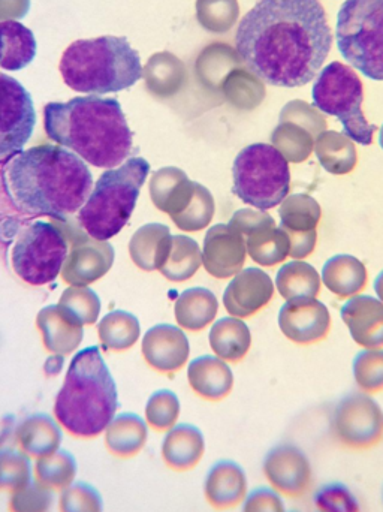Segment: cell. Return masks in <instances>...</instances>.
I'll return each mask as SVG.
<instances>
[{
	"label": "cell",
	"instance_id": "8fae6325",
	"mask_svg": "<svg viewBox=\"0 0 383 512\" xmlns=\"http://www.w3.org/2000/svg\"><path fill=\"white\" fill-rule=\"evenodd\" d=\"M330 433L340 447L370 451L383 442V409L378 400L363 391L346 394L334 406Z\"/></svg>",
	"mask_w": 383,
	"mask_h": 512
},
{
	"label": "cell",
	"instance_id": "f1b7e54d",
	"mask_svg": "<svg viewBox=\"0 0 383 512\" xmlns=\"http://www.w3.org/2000/svg\"><path fill=\"white\" fill-rule=\"evenodd\" d=\"M321 280L331 294L342 300H349L366 289L369 273L364 262L357 256L340 254L325 262Z\"/></svg>",
	"mask_w": 383,
	"mask_h": 512
},
{
	"label": "cell",
	"instance_id": "836d02e7",
	"mask_svg": "<svg viewBox=\"0 0 383 512\" xmlns=\"http://www.w3.org/2000/svg\"><path fill=\"white\" fill-rule=\"evenodd\" d=\"M36 39L32 30L20 21L0 23V69L20 71L36 56Z\"/></svg>",
	"mask_w": 383,
	"mask_h": 512
},
{
	"label": "cell",
	"instance_id": "2e32d148",
	"mask_svg": "<svg viewBox=\"0 0 383 512\" xmlns=\"http://www.w3.org/2000/svg\"><path fill=\"white\" fill-rule=\"evenodd\" d=\"M276 285L262 268H243L232 277L223 292V306L229 316L246 319L261 312L273 300Z\"/></svg>",
	"mask_w": 383,
	"mask_h": 512
},
{
	"label": "cell",
	"instance_id": "7a4b0ae2",
	"mask_svg": "<svg viewBox=\"0 0 383 512\" xmlns=\"http://www.w3.org/2000/svg\"><path fill=\"white\" fill-rule=\"evenodd\" d=\"M6 194L21 213L65 219L80 212L93 189L83 159L65 147L23 150L3 168Z\"/></svg>",
	"mask_w": 383,
	"mask_h": 512
},
{
	"label": "cell",
	"instance_id": "4dcf8cb0",
	"mask_svg": "<svg viewBox=\"0 0 383 512\" xmlns=\"http://www.w3.org/2000/svg\"><path fill=\"white\" fill-rule=\"evenodd\" d=\"M211 351L226 363H240L252 348V331L240 318L226 316L214 322L208 334Z\"/></svg>",
	"mask_w": 383,
	"mask_h": 512
},
{
	"label": "cell",
	"instance_id": "d6986e66",
	"mask_svg": "<svg viewBox=\"0 0 383 512\" xmlns=\"http://www.w3.org/2000/svg\"><path fill=\"white\" fill-rule=\"evenodd\" d=\"M113 246L99 240L78 243L66 256L62 268L63 282L69 286H89L101 280L114 264Z\"/></svg>",
	"mask_w": 383,
	"mask_h": 512
},
{
	"label": "cell",
	"instance_id": "9a60e30c",
	"mask_svg": "<svg viewBox=\"0 0 383 512\" xmlns=\"http://www.w3.org/2000/svg\"><path fill=\"white\" fill-rule=\"evenodd\" d=\"M202 265L216 279H232L246 264V237L228 224H217L205 233Z\"/></svg>",
	"mask_w": 383,
	"mask_h": 512
},
{
	"label": "cell",
	"instance_id": "52a82bcc",
	"mask_svg": "<svg viewBox=\"0 0 383 512\" xmlns=\"http://www.w3.org/2000/svg\"><path fill=\"white\" fill-rule=\"evenodd\" d=\"M232 192L252 209H276L291 191L289 162L271 144L244 147L232 165Z\"/></svg>",
	"mask_w": 383,
	"mask_h": 512
},
{
	"label": "cell",
	"instance_id": "f5cc1de1",
	"mask_svg": "<svg viewBox=\"0 0 383 512\" xmlns=\"http://www.w3.org/2000/svg\"><path fill=\"white\" fill-rule=\"evenodd\" d=\"M316 512H361L360 502L348 486L330 483L315 495Z\"/></svg>",
	"mask_w": 383,
	"mask_h": 512
},
{
	"label": "cell",
	"instance_id": "7c38bea8",
	"mask_svg": "<svg viewBox=\"0 0 383 512\" xmlns=\"http://www.w3.org/2000/svg\"><path fill=\"white\" fill-rule=\"evenodd\" d=\"M35 125L32 96L20 81L0 72V162L23 152Z\"/></svg>",
	"mask_w": 383,
	"mask_h": 512
},
{
	"label": "cell",
	"instance_id": "83f0119b",
	"mask_svg": "<svg viewBox=\"0 0 383 512\" xmlns=\"http://www.w3.org/2000/svg\"><path fill=\"white\" fill-rule=\"evenodd\" d=\"M173 246V234L164 224H147L138 228L129 242V256L140 270L159 271L167 262Z\"/></svg>",
	"mask_w": 383,
	"mask_h": 512
},
{
	"label": "cell",
	"instance_id": "ac0fdd59",
	"mask_svg": "<svg viewBox=\"0 0 383 512\" xmlns=\"http://www.w3.org/2000/svg\"><path fill=\"white\" fill-rule=\"evenodd\" d=\"M141 352L153 370L171 375L186 366L191 355V345L179 325L158 324L144 334Z\"/></svg>",
	"mask_w": 383,
	"mask_h": 512
},
{
	"label": "cell",
	"instance_id": "277c9868",
	"mask_svg": "<svg viewBox=\"0 0 383 512\" xmlns=\"http://www.w3.org/2000/svg\"><path fill=\"white\" fill-rule=\"evenodd\" d=\"M119 411L116 381L98 346L77 352L54 399L53 417L78 439L102 436Z\"/></svg>",
	"mask_w": 383,
	"mask_h": 512
},
{
	"label": "cell",
	"instance_id": "cb8c5ba5",
	"mask_svg": "<svg viewBox=\"0 0 383 512\" xmlns=\"http://www.w3.org/2000/svg\"><path fill=\"white\" fill-rule=\"evenodd\" d=\"M195 182L177 167H164L152 174L149 182L150 200L165 215H180L191 204Z\"/></svg>",
	"mask_w": 383,
	"mask_h": 512
},
{
	"label": "cell",
	"instance_id": "60d3db41",
	"mask_svg": "<svg viewBox=\"0 0 383 512\" xmlns=\"http://www.w3.org/2000/svg\"><path fill=\"white\" fill-rule=\"evenodd\" d=\"M201 265L202 251L198 242L185 234H177L173 236L170 255L159 273L170 282L182 283L192 279Z\"/></svg>",
	"mask_w": 383,
	"mask_h": 512
},
{
	"label": "cell",
	"instance_id": "9f6ffc18",
	"mask_svg": "<svg viewBox=\"0 0 383 512\" xmlns=\"http://www.w3.org/2000/svg\"><path fill=\"white\" fill-rule=\"evenodd\" d=\"M285 231V230H283ZM289 242H291V256L292 259L297 261H304L315 252L316 245H318V230L309 231V233H288Z\"/></svg>",
	"mask_w": 383,
	"mask_h": 512
},
{
	"label": "cell",
	"instance_id": "603a6c76",
	"mask_svg": "<svg viewBox=\"0 0 383 512\" xmlns=\"http://www.w3.org/2000/svg\"><path fill=\"white\" fill-rule=\"evenodd\" d=\"M36 327L45 349L54 355H69L83 342L84 325L59 304L39 310Z\"/></svg>",
	"mask_w": 383,
	"mask_h": 512
},
{
	"label": "cell",
	"instance_id": "b9f144b4",
	"mask_svg": "<svg viewBox=\"0 0 383 512\" xmlns=\"http://www.w3.org/2000/svg\"><path fill=\"white\" fill-rule=\"evenodd\" d=\"M271 146L289 164H303L315 153V137L295 123L279 122L271 134Z\"/></svg>",
	"mask_w": 383,
	"mask_h": 512
},
{
	"label": "cell",
	"instance_id": "6f0895ef",
	"mask_svg": "<svg viewBox=\"0 0 383 512\" xmlns=\"http://www.w3.org/2000/svg\"><path fill=\"white\" fill-rule=\"evenodd\" d=\"M30 9V0H0V23L20 21Z\"/></svg>",
	"mask_w": 383,
	"mask_h": 512
},
{
	"label": "cell",
	"instance_id": "e575fe53",
	"mask_svg": "<svg viewBox=\"0 0 383 512\" xmlns=\"http://www.w3.org/2000/svg\"><path fill=\"white\" fill-rule=\"evenodd\" d=\"M220 93L235 110L253 111L265 101L267 87L264 80L243 65L229 72L223 80Z\"/></svg>",
	"mask_w": 383,
	"mask_h": 512
},
{
	"label": "cell",
	"instance_id": "5b68a950",
	"mask_svg": "<svg viewBox=\"0 0 383 512\" xmlns=\"http://www.w3.org/2000/svg\"><path fill=\"white\" fill-rule=\"evenodd\" d=\"M69 89L86 95L122 92L143 78L138 51L123 36H98L72 42L60 59Z\"/></svg>",
	"mask_w": 383,
	"mask_h": 512
},
{
	"label": "cell",
	"instance_id": "1f68e13d",
	"mask_svg": "<svg viewBox=\"0 0 383 512\" xmlns=\"http://www.w3.org/2000/svg\"><path fill=\"white\" fill-rule=\"evenodd\" d=\"M219 313V301L210 289L195 286L186 289L174 304V316L182 330L198 331L207 328Z\"/></svg>",
	"mask_w": 383,
	"mask_h": 512
},
{
	"label": "cell",
	"instance_id": "ffe728a7",
	"mask_svg": "<svg viewBox=\"0 0 383 512\" xmlns=\"http://www.w3.org/2000/svg\"><path fill=\"white\" fill-rule=\"evenodd\" d=\"M352 340L364 349H383V303L372 295H355L340 310Z\"/></svg>",
	"mask_w": 383,
	"mask_h": 512
},
{
	"label": "cell",
	"instance_id": "8992f818",
	"mask_svg": "<svg viewBox=\"0 0 383 512\" xmlns=\"http://www.w3.org/2000/svg\"><path fill=\"white\" fill-rule=\"evenodd\" d=\"M149 174L144 158H129L105 170L78 213V224L90 239L108 242L126 227Z\"/></svg>",
	"mask_w": 383,
	"mask_h": 512
},
{
	"label": "cell",
	"instance_id": "6125c7cd",
	"mask_svg": "<svg viewBox=\"0 0 383 512\" xmlns=\"http://www.w3.org/2000/svg\"><path fill=\"white\" fill-rule=\"evenodd\" d=\"M289 512H297V511H289Z\"/></svg>",
	"mask_w": 383,
	"mask_h": 512
},
{
	"label": "cell",
	"instance_id": "11a10c76",
	"mask_svg": "<svg viewBox=\"0 0 383 512\" xmlns=\"http://www.w3.org/2000/svg\"><path fill=\"white\" fill-rule=\"evenodd\" d=\"M229 227L234 228L241 236L247 237L261 228L276 225L273 216L267 212L256 209H240L232 215L231 221L228 222Z\"/></svg>",
	"mask_w": 383,
	"mask_h": 512
},
{
	"label": "cell",
	"instance_id": "91938a15",
	"mask_svg": "<svg viewBox=\"0 0 383 512\" xmlns=\"http://www.w3.org/2000/svg\"><path fill=\"white\" fill-rule=\"evenodd\" d=\"M379 144H381L382 150H383V125L381 128V131H379Z\"/></svg>",
	"mask_w": 383,
	"mask_h": 512
},
{
	"label": "cell",
	"instance_id": "c3c4849f",
	"mask_svg": "<svg viewBox=\"0 0 383 512\" xmlns=\"http://www.w3.org/2000/svg\"><path fill=\"white\" fill-rule=\"evenodd\" d=\"M59 306L83 325H93L101 315V298L89 286H69L60 295Z\"/></svg>",
	"mask_w": 383,
	"mask_h": 512
},
{
	"label": "cell",
	"instance_id": "db71d44e",
	"mask_svg": "<svg viewBox=\"0 0 383 512\" xmlns=\"http://www.w3.org/2000/svg\"><path fill=\"white\" fill-rule=\"evenodd\" d=\"M240 512H289L286 499L270 487H256L241 504Z\"/></svg>",
	"mask_w": 383,
	"mask_h": 512
},
{
	"label": "cell",
	"instance_id": "4fadbf2b",
	"mask_svg": "<svg viewBox=\"0 0 383 512\" xmlns=\"http://www.w3.org/2000/svg\"><path fill=\"white\" fill-rule=\"evenodd\" d=\"M265 486L285 499L303 498L315 480L309 454L292 442H280L265 453L261 463Z\"/></svg>",
	"mask_w": 383,
	"mask_h": 512
},
{
	"label": "cell",
	"instance_id": "44dd1931",
	"mask_svg": "<svg viewBox=\"0 0 383 512\" xmlns=\"http://www.w3.org/2000/svg\"><path fill=\"white\" fill-rule=\"evenodd\" d=\"M207 453V439L199 427L179 423L164 433L161 459L171 471L189 472L198 468Z\"/></svg>",
	"mask_w": 383,
	"mask_h": 512
},
{
	"label": "cell",
	"instance_id": "f6af8a7d",
	"mask_svg": "<svg viewBox=\"0 0 383 512\" xmlns=\"http://www.w3.org/2000/svg\"><path fill=\"white\" fill-rule=\"evenodd\" d=\"M214 213H216V203H214L213 194L204 185L195 182L191 204L186 207L185 212L173 216L171 221L183 233H199L211 224Z\"/></svg>",
	"mask_w": 383,
	"mask_h": 512
},
{
	"label": "cell",
	"instance_id": "7dc6e473",
	"mask_svg": "<svg viewBox=\"0 0 383 512\" xmlns=\"http://www.w3.org/2000/svg\"><path fill=\"white\" fill-rule=\"evenodd\" d=\"M54 505H57L56 492L35 478L9 493L8 512H51Z\"/></svg>",
	"mask_w": 383,
	"mask_h": 512
},
{
	"label": "cell",
	"instance_id": "9c48e42d",
	"mask_svg": "<svg viewBox=\"0 0 383 512\" xmlns=\"http://www.w3.org/2000/svg\"><path fill=\"white\" fill-rule=\"evenodd\" d=\"M312 98L319 111L340 120L352 141L372 146L378 126L364 114V84L352 66L342 62L325 66L313 84Z\"/></svg>",
	"mask_w": 383,
	"mask_h": 512
},
{
	"label": "cell",
	"instance_id": "3957f363",
	"mask_svg": "<svg viewBox=\"0 0 383 512\" xmlns=\"http://www.w3.org/2000/svg\"><path fill=\"white\" fill-rule=\"evenodd\" d=\"M44 129L57 146L96 168L120 167L134 150V135L114 98L77 96L44 107Z\"/></svg>",
	"mask_w": 383,
	"mask_h": 512
},
{
	"label": "cell",
	"instance_id": "680465c9",
	"mask_svg": "<svg viewBox=\"0 0 383 512\" xmlns=\"http://www.w3.org/2000/svg\"><path fill=\"white\" fill-rule=\"evenodd\" d=\"M373 288H375L376 297L379 298V300L383 303V271L379 273V276L376 277L375 285H373Z\"/></svg>",
	"mask_w": 383,
	"mask_h": 512
},
{
	"label": "cell",
	"instance_id": "6da1fadb",
	"mask_svg": "<svg viewBox=\"0 0 383 512\" xmlns=\"http://www.w3.org/2000/svg\"><path fill=\"white\" fill-rule=\"evenodd\" d=\"M333 47L321 0H259L238 24L235 48L265 84L301 87L316 80Z\"/></svg>",
	"mask_w": 383,
	"mask_h": 512
},
{
	"label": "cell",
	"instance_id": "f546056e",
	"mask_svg": "<svg viewBox=\"0 0 383 512\" xmlns=\"http://www.w3.org/2000/svg\"><path fill=\"white\" fill-rule=\"evenodd\" d=\"M237 48L226 42H211L199 51L195 62V74L199 83L211 92H220L223 80L229 72L243 66Z\"/></svg>",
	"mask_w": 383,
	"mask_h": 512
},
{
	"label": "cell",
	"instance_id": "d6a6232c",
	"mask_svg": "<svg viewBox=\"0 0 383 512\" xmlns=\"http://www.w3.org/2000/svg\"><path fill=\"white\" fill-rule=\"evenodd\" d=\"M315 155L331 176H346L357 168L358 150L345 132H322L315 140Z\"/></svg>",
	"mask_w": 383,
	"mask_h": 512
},
{
	"label": "cell",
	"instance_id": "d4e9b609",
	"mask_svg": "<svg viewBox=\"0 0 383 512\" xmlns=\"http://www.w3.org/2000/svg\"><path fill=\"white\" fill-rule=\"evenodd\" d=\"M188 382L196 396L208 402H220L234 390V373L216 355H202L189 363Z\"/></svg>",
	"mask_w": 383,
	"mask_h": 512
},
{
	"label": "cell",
	"instance_id": "4316f807",
	"mask_svg": "<svg viewBox=\"0 0 383 512\" xmlns=\"http://www.w3.org/2000/svg\"><path fill=\"white\" fill-rule=\"evenodd\" d=\"M150 429L144 417L134 412H122L108 424L102 433L108 453L119 459L138 456L149 442Z\"/></svg>",
	"mask_w": 383,
	"mask_h": 512
},
{
	"label": "cell",
	"instance_id": "681fc988",
	"mask_svg": "<svg viewBox=\"0 0 383 512\" xmlns=\"http://www.w3.org/2000/svg\"><path fill=\"white\" fill-rule=\"evenodd\" d=\"M59 512H105L104 496L93 484L75 481L57 496Z\"/></svg>",
	"mask_w": 383,
	"mask_h": 512
},
{
	"label": "cell",
	"instance_id": "74e56055",
	"mask_svg": "<svg viewBox=\"0 0 383 512\" xmlns=\"http://www.w3.org/2000/svg\"><path fill=\"white\" fill-rule=\"evenodd\" d=\"M98 336L107 351H128L140 340V321L126 310H113L99 321Z\"/></svg>",
	"mask_w": 383,
	"mask_h": 512
},
{
	"label": "cell",
	"instance_id": "94428289",
	"mask_svg": "<svg viewBox=\"0 0 383 512\" xmlns=\"http://www.w3.org/2000/svg\"><path fill=\"white\" fill-rule=\"evenodd\" d=\"M382 507H383V489H382Z\"/></svg>",
	"mask_w": 383,
	"mask_h": 512
},
{
	"label": "cell",
	"instance_id": "5bb4252c",
	"mask_svg": "<svg viewBox=\"0 0 383 512\" xmlns=\"http://www.w3.org/2000/svg\"><path fill=\"white\" fill-rule=\"evenodd\" d=\"M279 328L291 342L313 345L330 333V310L318 298L286 301L279 312Z\"/></svg>",
	"mask_w": 383,
	"mask_h": 512
},
{
	"label": "cell",
	"instance_id": "7402d4cb",
	"mask_svg": "<svg viewBox=\"0 0 383 512\" xmlns=\"http://www.w3.org/2000/svg\"><path fill=\"white\" fill-rule=\"evenodd\" d=\"M63 429L53 415L30 414L12 430L15 447L35 462L62 448Z\"/></svg>",
	"mask_w": 383,
	"mask_h": 512
},
{
	"label": "cell",
	"instance_id": "bcb514c9",
	"mask_svg": "<svg viewBox=\"0 0 383 512\" xmlns=\"http://www.w3.org/2000/svg\"><path fill=\"white\" fill-rule=\"evenodd\" d=\"M33 480V460L17 447H0V492H14Z\"/></svg>",
	"mask_w": 383,
	"mask_h": 512
},
{
	"label": "cell",
	"instance_id": "ee69618b",
	"mask_svg": "<svg viewBox=\"0 0 383 512\" xmlns=\"http://www.w3.org/2000/svg\"><path fill=\"white\" fill-rule=\"evenodd\" d=\"M182 402L171 390H158L147 400L144 408V420L149 429L165 433L180 423Z\"/></svg>",
	"mask_w": 383,
	"mask_h": 512
},
{
	"label": "cell",
	"instance_id": "484cf974",
	"mask_svg": "<svg viewBox=\"0 0 383 512\" xmlns=\"http://www.w3.org/2000/svg\"><path fill=\"white\" fill-rule=\"evenodd\" d=\"M147 92L158 99L179 95L188 83L185 62L170 51H159L149 57L143 68Z\"/></svg>",
	"mask_w": 383,
	"mask_h": 512
},
{
	"label": "cell",
	"instance_id": "8d00e7d4",
	"mask_svg": "<svg viewBox=\"0 0 383 512\" xmlns=\"http://www.w3.org/2000/svg\"><path fill=\"white\" fill-rule=\"evenodd\" d=\"M247 256L259 267H276L288 259L291 254V242L288 234L279 227L261 228L246 237Z\"/></svg>",
	"mask_w": 383,
	"mask_h": 512
},
{
	"label": "cell",
	"instance_id": "f35d334b",
	"mask_svg": "<svg viewBox=\"0 0 383 512\" xmlns=\"http://www.w3.org/2000/svg\"><path fill=\"white\" fill-rule=\"evenodd\" d=\"M78 462L71 451L60 448L33 462V478L56 493L77 481Z\"/></svg>",
	"mask_w": 383,
	"mask_h": 512
},
{
	"label": "cell",
	"instance_id": "ab89813d",
	"mask_svg": "<svg viewBox=\"0 0 383 512\" xmlns=\"http://www.w3.org/2000/svg\"><path fill=\"white\" fill-rule=\"evenodd\" d=\"M279 227L288 233L316 231L322 219L321 204L307 194L288 195L279 206Z\"/></svg>",
	"mask_w": 383,
	"mask_h": 512
},
{
	"label": "cell",
	"instance_id": "f907efd6",
	"mask_svg": "<svg viewBox=\"0 0 383 512\" xmlns=\"http://www.w3.org/2000/svg\"><path fill=\"white\" fill-rule=\"evenodd\" d=\"M354 379L358 390L373 394L383 391V349H364L355 357Z\"/></svg>",
	"mask_w": 383,
	"mask_h": 512
},
{
	"label": "cell",
	"instance_id": "d590c367",
	"mask_svg": "<svg viewBox=\"0 0 383 512\" xmlns=\"http://www.w3.org/2000/svg\"><path fill=\"white\" fill-rule=\"evenodd\" d=\"M321 288V274L309 262L294 259L277 271L276 289L285 301L318 298Z\"/></svg>",
	"mask_w": 383,
	"mask_h": 512
},
{
	"label": "cell",
	"instance_id": "816d5d0a",
	"mask_svg": "<svg viewBox=\"0 0 383 512\" xmlns=\"http://www.w3.org/2000/svg\"><path fill=\"white\" fill-rule=\"evenodd\" d=\"M279 122L295 123L307 129L313 137H319L322 132L328 131L327 117L322 111L309 102L294 99L289 101L280 111Z\"/></svg>",
	"mask_w": 383,
	"mask_h": 512
},
{
	"label": "cell",
	"instance_id": "7bdbcfd3",
	"mask_svg": "<svg viewBox=\"0 0 383 512\" xmlns=\"http://www.w3.org/2000/svg\"><path fill=\"white\" fill-rule=\"evenodd\" d=\"M195 8L199 26L214 35L228 33L240 18L238 0H196Z\"/></svg>",
	"mask_w": 383,
	"mask_h": 512
},
{
	"label": "cell",
	"instance_id": "e0dca14e",
	"mask_svg": "<svg viewBox=\"0 0 383 512\" xmlns=\"http://www.w3.org/2000/svg\"><path fill=\"white\" fill-rule=\"evenodd\" d=\"M249 475L243 465L231 459L217 460L202 481L205 502L216 511L240 508L250 492Z\"/></svg>",
	"mask_w": 383,
	"mask_h": 512
},
{
	"label": "cell",
	"instance_id": "30bf717a",
	"mask_svg": "<svg viewBox=\"0 0 383 512\" xmlns=\"http://www.w3.org/2000/svg\"><path fill=\"white\" fill-rule=\"evenodd\" d=\"M68 256L65 234L50 222L36 221L24 228L12 248L15 274L33 286L54 282Z\"/></svg>",
	"mask_w": 383,
	"mask_h": 512
},
{
	"label": "cell",
	"instance_id": "ba28073f",
	"mask_svg": "<svg viewBox=\"0 0 383 512\" xmlns=\"http://www.w3.org/2000/svg\"><path fill=\"white\" fill-rule=\"evenodd\" d=\"M336 39L352 68L383 81V0H346L337 15Z\"/></svg>",
	"mask_w": 383,
	"mask_h": 512
}]
</instances>
